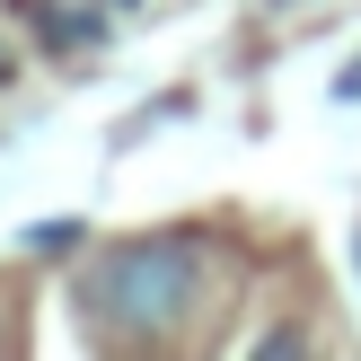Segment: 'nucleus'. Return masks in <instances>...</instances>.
Instances as JSON below:
<instances>
[{"label":"nucleus","mask_w":361,"mask_h":361,"mask_svg":"<svg viewBox=\"0 0 361 361\" xmlns=\"http://www.w3.org/2000/svg\"><path fill=\"white\" fill-rule=\"evenodd\" d=\"M194 300H203V247L194 238H133L115 256H97L80 282V317L106 344H159L194 317Z\"/></svg>","instance_id":"obj_1"},{"label":"nucleus","mask_w":361,"mask_h":361,"mask_svg":"<svg viewBox=\"0 0 361 361\" xmlns=\"http://www.w3.org/2000/svg\"><path fill=\"white\" fill-rule=\"evenodd\" d=\"M335 97H361V62H353V71H344V80H335Z\"/></svg>","instance_id":"obj_2"}]
</instances>
